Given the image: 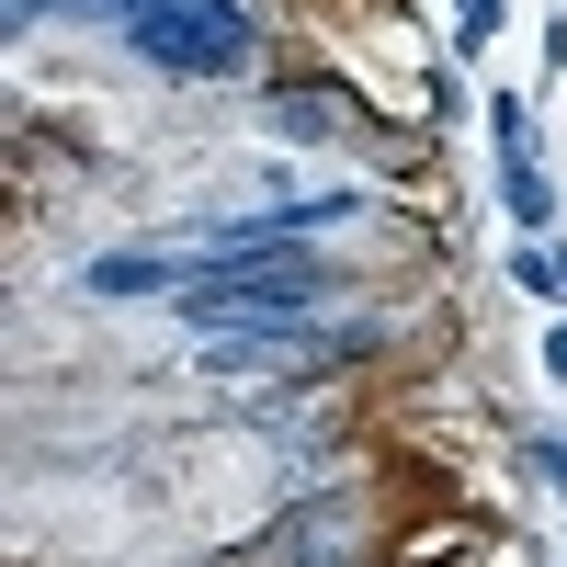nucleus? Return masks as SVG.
I'll return each mask as SVG.
<instances>
[{"mask_svg": "<svg viewBox=\"0 0 567 567\" xmlns=\"http://www.w3.org/2000/svg\"><path fill=\"white\" fill-rule=\"evenodd\" d=\"M499 205H511V227L545 239V227H556V171L545 159H499Z\"/></svg>", "mask_w": 567, "mask_h": 567, "instance_id": "1", "label": "nucleus"}, {"mask_svg": "<svg viewBox=\"0 0 567 567\" xmlns=\"http://www.w3.org/2000/svg\"><path fill=\"white\" fill-rule=\"evenodd\" d=\"M272 125H284V136H352V103H341V91H284Z\"/></svg>", "mask_w": 567, "mask_h": 567, "instance_id": "2", "label": "nucleus"}, {"mask_svg": "<svg viewBox=\"0 0 567 567\" xmlns=\"http://www.w3.org/2000/svg\"><path fill=\"white\" fill-rule=\"evenodd\" d=\"M511 284H523V296H556V307H567V250H545V239H534V250H511Z\"/></svg>", "mask_w": 567, "mask_h": 567, "instance_id": "3", "label": "nucleus"}, {"mask_svg": "<svg viewBox=\"0 0 567 567\" xmlns=\"http://www.w3.org/2000/svg\"><path fill=\"white\" fill-rule=\"evenodd\" d=\"M488 136H499V159H534V103H523V91L488 103Z\"/></svg>", "mask_w": 567, "mask_h": 567, "instance_id": "4", "label": "nucleus"}, {"mask_svg": "<svg viewBox=\"0 0 567 567\" xmlns=\"http://www.w3.org/2000/svg\"><path fill=\"white\" fill-rule=\"evenodd\" d=\"M511 23V0H465V12H454V45H465V58H477V45Z\"/></svg>", "mask_w": 567, "mask_h": 567, "instance_id": "5", "label": "nucleus"}, {"mask_svg": "<svg viewBox=\"0 0 567 567\" xmlns=\"http://www.w3.org/2000/svg\"><path fill=\"white\" fill-rule=\"evenodd\" d=\"M545 374H556V386H567V329H545Z\"/></svg>", "mask_w": 567, "mask_h": 567, "instance_id": "6", "label": "nucleus"}]
</instances>
